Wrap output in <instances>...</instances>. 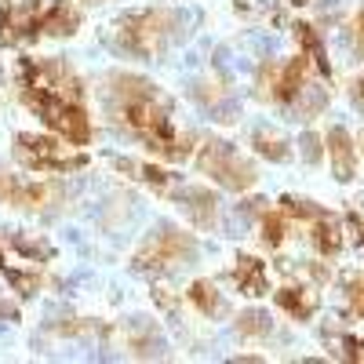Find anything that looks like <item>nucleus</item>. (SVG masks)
Listing matches in <instances>:
<instances>
[{"instance_id":"nucleus-3","label":"nucleus","mask_w":364,"mask_h":364,"mask_svg":"<svg viewBox=\"0 0 364 364\" xmlns=\"http://www.w3.org/2000/svg\"><path fill=\"white\" fill-rule=\"evenodd\" d=\"M175 33H178V15L164 8H149L120 18V44L132 55H161Z\"/></svg>"},{"instance_id":"nucleus-4","label":"nucleus","mask_w":364,"mask_h":364,"mask_svg":"<svg viewBox=\"0 0 364 364\" xmlns=\"http://www.w3.org/2000/svg\"><path fill=\"white\" fill-rule=\"evenodd\" d=\"M200 168L215 178L219 186H226L233 193L255 186V168L240 157L233 146H226V142H208L204 154H200Z\"/></svg>"},{"instance_id":"nucleus-6","label":"nucleus","mask_w":364,"mask_h":364,"mask_svg":"<svg viewBox=\"0 0 364 364\" xmlns=\"http://www.w3.org/2000/svg\"><path fill=\"white\" fill-rule=\"evenodd\" d=\"M41 0H15V4H0V44H18L41 37Z\"/></svg>"},{"instance_id":"nucleus-11","label":"nucleus","mask_w":364,"mask_h":364,"mask_svg":"<svg viewBox=\"0 0 364 364\" xmlns=\"http://www.w3.org/2000/svg\"><path fill=\"white\" fill-rule=\"evenodd\" d=\"M273 299H277V306L284 314H291L295 321H310L317 314V302H321L314 288H281Z\"/></svg>"},{"instance_id":"nucleus-25","label":"nucleus","mask_w":364,"mask_h":364,"mask_svg":"<svg viewBox=\"0 0 364 364\" xmlns=\"http://www.w3.org/2000/svg\"><path fill=\"white\" fill-rule=\"evenodd\" d=\"M291 4H306V0H291Z\"/></svg>"},{"instance_id":"nucleus-12","label":"nucleus","mask_w":364,"mask_h":364,"mask_svg":"<svg viewBox=\"0 0 364 364\" xmlns=\"http://www.w3.org/2000/svg\"><path fill=\"white\" fill-rule=\"evenodd\" d=\"M306 70H310L306 55H299V58H291L288 66H281L277 70V84H273V99H277V102H291L299 95L302 80H306Z\"/></svg>"},{"instance_id":"nucleus-23","label":"nucleus","mask_w":364,"mask_h":364,"mask_svg":"<svg viewBox=\"0 0 364 364\" xmlns=\"http://www.w3.org/2000/svg\"><path fill=\"white\" fill-rule=\"evenodd\" d=\"M353 99H357V102H364V77H360V80H353Z\"/></svg>"},{"instance_id":"nucleus-24","label":"nucleus","mask_w":364,"mask_h":364,"mask_svg":"<svg viewBox=\"0 0 364 364\" xmlns=\"http://www.w3.org/2000/svg\"><path fill=\"white\" fill-rule=\"evenodd\" d=\"M306 157L317 161V139H306Z\"/></svg>"},{"instance_id":"nucleus-14","label":"nucleus","mask_w":364,"mask_h":364,"mask_svg":"<svg viewBox=\"0 0 364 364\" xmlns=\"http://www.w3.org/2000/svg\"><path fill=\"white\" fill-rule=\"evenodd\" d=\"M182 208H186V215L197 223V226H215V197L208 190H182Z\"/></svg>"},{"instance_id":"nucleus-9","label":"nucleus","mask_w":364,"mask_h":364,"mask_svg":"<svg viewBox=\"0 0 364 364\" xmlns=\"http://www.w3.org/2000/svg\"><path fill=\"white\" fill-rule=\"evenodd\" d=\"M233 281H237V288H240V291H245V295H252V299H259V295H266V291H269L266 262H259L255 255H240V259H237Z\"/></svg>"},{"instance_id":"nucleus-5","label":"nucleus","mask_w":364,"mask_h":364,"mask_svg":"<svg viewBox=\"0 0 364 364\" xmlns=\"http://www.w3.org/2000/svg\"><path fill=\"white\" fill-rule=\"evenodd\" d=\"M15 154L26 168H37V171H70V168L87 164L84 154H73L70 146L55 142V139H37V135H18Z\"/></svg>"},{"instance_id":"nucleus-16","label":"nucleus","mask_w":364,"mask_h":364,"mask_svg":"<svg viewBox=\"0 0 364 364\" xmlns=\"http://www.w3.org/2000/svg\"><path fill=\"white\" fill-rule=\"evenodd\" d=\"M295 37H299L302 51H306V58H314V66H317L324 77H331V66H328V58H324V44H321V37L314 33V26H295Z\"/></svg>"},{"instance_id":"nucleus-18","label":"nucleus","mask_w":364,"mask_h":364,"mask_svg":"<svg viewBox=\"0 0 364 364\" xmlns=\"http://www.w3.org/2000/svg\"><path fill=\"white\" fill-rule=\"evenodd\" d=\"M255 149L262 157H269V161H284L288 157V146H284V139L277 132H255Z\"/></svg>"},{"instance_id":"nucleus-19","label":"nucleus","mask_w":364,"mask_h":364,"mask_svg":"<svg viewBox=\"0 0 364 364\" xmlns=\"http://www.w3.org/2000/svg\"><path fill=\"white\" fill-rule=\"evenodd\" d=\"M237 328L245 331V336H266V331H269V321H266L262 314H245V317L237 321Z\"/></svg>"},{"instance_id":"nucleus-10","label":"nucleus","mask_w":364,"mask_h":364,"mask_svg":"<svg viewBox=\"0 0 364 364\" xmlns=\"http://www.w3.org/2000/svg\"><path fill=\"white\" fill-rule=\"evenodd\" d=\"M77 26H80V11L73 4H66V0L44 8V15H41V33H48V37H70V33H77Z\"/></svg>"},{"instance_id":"nucleus-15","label":"nucleus","mask_w":364,"mask_h":364,"mask_svg":"<svg viewBox=\"0 0 364 364\" xmlns=\"http://www.w3.org/2000/svg\"><path fill=\"white\" fill-rule=\"evenodd\" d=\"M190 302H193V306L204 314V317H219L226 306H223V295H219V288L215 284H211V281H193L190 284Z\"/></svg>"},{"instance_id":"nucleus-8","label":"nucleus","mask_w":364,"mask_h":364,"mask_svg":"<svg viewBox=\"0 0 364 364\" xmlns=\"http://www.w3.org/2000/svg\"><path fill=\"white\" fill-rule=\"evenodd\" d=\"M328 157H331V171H336L339 182H350L353 171H357V149H353V139L343 132V128H331L328 132Z\"/></svg>"},{"instance_id":"nucleus-7","label":"nucleus","mask_w":364,"mask_h":364,"mask_svg":"<svg viewBox=\"0 0 364 364\" xmlns=\"http://www.w3.org/2000/svg\"><path fill=\"white\" fill-rule=\"evenodd\" d=\"M193 255V240L178 230H161L149 245L139 252V266L142 269H168V266H178Z\"/></svg>"},{"instance_id":"nucleus-13","label":"nucleus","mask_w":364,"mask_h":364,"mask_svg":"<svg viewBox=\"0 0 364 364\" xmlns=\"http://www.w3.org/2000/svg\"><path fill=\"white\" fill-rule=\"evenodd\" d=\"M314 248L321 252V255H339V248H343V230H339V223L328 215V211H321V215L314 219Z\"/></svg>"},{"instance_id":"nucleus-17","label":"nucleus","mask_w":364,"mask_h":364,"mask_svg":"<svg viewBox=\"0 0 364 364\" xmlns=\"http://www.w3.org/2000/svg\"><path fill=\"white\" fill-rule=\"evenodd\" d=\"M284 230H288L284 211H266V215H262V240H266L269 248H281L284 245Z\"/></svg>"},{"instance_id":"nucleus-1","label":"nucleus","mask_w":364,"mask_h":364,"mask_svg":"<svg viewBox=\"0 0 364 364\" xmlns=\"http://www.w3.org/2000/svg\"><path fill=\"white\" fill-rule=\"evenodd\" d=\"M18 73H22V102L70 146H87L91 120L80 102V84L73 80V73L58 63H37V58H22Z\"/></svg>"},{"instance_id":"nucleus-22","label":"nucleus","mask_w":364,"mask_h":364,"mask_svg":"<svg viewBox=\"0 0 364 364\" xmlns=\"http://www.w3.org/2000/svg\"><path fill=\"white\" fill-rule=\"evenodd\" d=\"M346 357L350 360H364V343L360 339H346Z\"/></svg>"},{"instance_id":"nucleus-20","label":"nucleus","mask_w":364,"mask_h":364,"mask_svg":"<svg viewBox=\"0 0 364 364\" xmlns=\"http://www.w3.org/2000/svg\"><path fill=\"white\" fill-rule=\"evenodd\" d=\"M350 302H353L357 314H364V277H357V281L350 284Z\"/></svg>"},{"instance_id":"nucleus-2","label":"nucleus","mask_w":364,"mask_h":364,"mask_svg":"<svg viewBox=\"0 0 364 364\" xmlns=\"http://www.w3.org/2000/svg\"><path fill=\"white\" fill-rule=\"evenodd\" d=\"M113 109L120 117V124H124L132 135H139L157 157L182 161V157L190 154L186 135H182L175 128V120H171L168 99L149 80L117 77L113 80Z\"/></svg>"},{"instance_id":"nucleus-21","label":"nucleus","mask_w":364,"mask_h":364,"mask_svg":"<svg viewBox=\"0 0 364 364\" xmlns=\"http://www.w3.org/2000/svg\"><path fill=\"white\" fill-rule=\"evenodd\" d=\"M353 44H357V51L364 55V11H360L357 22H353Z\"/></svg>"}]
</instances>
